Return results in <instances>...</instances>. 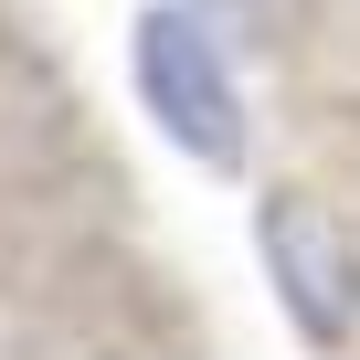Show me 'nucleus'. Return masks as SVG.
Here are the masks:
<instances>
[{
	"label": "nucleus",
	"mask_w": 360,
	"mask_h": 360,
	"mask_svg": "<svg viewBox=\"0 0 360 360\" xmlns=\"http://www.w3.org/2000/svg\"><path fill=\"white\" fill-rule=\"evenodd\" d=\"M127 64H138V106L169 127V148H191L202 169L244 159V85H233V64L191 0H148L127 32Z\"/></svg>",
	"instance_id": "nucleus-1"
},
{
	"label": "nucleus",
	"mask_w": 360,
	"mask_h": 360,
	"mask_svg": "<svg viewBox=\"0 0 360 360\" xmlns=\"http://www.w3.org/2000/svg\"><path fill=\"white\" fill-rule=\"evenodd\" d=\"M255 244H265V276H276L286 318H297L318 349H339V339L360 328V244H349V223H339L328 202H307V191H265Z\"/></svg>",
	"instance_id": "nucleus-2"
},
{
	"label": "nucleus",
	"mask_w": 360,
	"mask_h": 360,
	"mask_svg": "<svg viewBox=\"0 0 360 360\" xmlns=\"http://www.w3.org/2000/svg\"><path fill=\"white\" fill-rule=\"evenodd\" d=\"M191 11H223V0H191Z\"/></svg>",
	"instance_id": "nucleus-3"
}]
</instances>
